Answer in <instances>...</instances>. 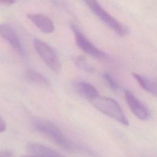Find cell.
Masks as SVG:
<instances>
[{
	"instance_id": "obj_1",
	"label": "cell",
	"mask_w": 157,
	"mask_h": 157,
	"mask_svg": "<svg viewBox=\"0 0 157 157\" xmlns=\"http://www.w3.org/2000/svg\"><path fill=\"white\" fill-rule=\"evenodd\" d=\"M32 124L34 129L61 148L72 153L80 151L78 145L66 136L54 123L42 118H34Z\"/></svg>"
},
{
	"instance_id": "obj_2",
	"label": "cell",
	"mask_w": 157,
	"mask_h": 157,
	"mask_svg": "<svg viewBox=\"0 0 157 157\" xmlns=\"http://www.w3.org/2000/svg\"><path fill=\"white\" fill-rule=\"evenodd\" d=\"M92 105L99 111L117 121L128 125L129 121L119 104L113 99L98 95L90 99Z\"/></svg>"
},
{
	"instance_id": "obj_3",
	"label": "cell",
	"mask_w": 157,
	"mask_h": 157,
	"mask_svg": "<svg viewBox=\"0 0 157 157\" xmlns=\"http://www.w3.org/2000/svg\"><path fill=\"white\" fill-rule=\"evenodd\" d=\"M90 10L107 26L113 30L119 36H124L128 34V29L109 13L97 1L87 0L85 1Z\"/></svg>"
},
{
	"instance_id": "obj_4",
	"label": "cell",
	"mask_w": 157,
	"mask_h": 157,
	"mask_svg": "<svg viewBox=\"0 0 157 157\" xmlns=\"http://www.w3.org/2000/svg\"><path fill=\"white\" fill-rule=\"evenodd\" d=\"M70 27L74 34L75 43L78 48L88 55L98 59L102 61L109 60V56L91 42L77 25L71 24Z\"/></svg>"
},
{
	"instance_id": "obj_5",
	"label": "cell",
	"mask_w": 157,
	"mask_h": 157,
	"mask_svg": "<svg viewBox=\"0 0 157 157\" xmlns=\"http://www.w3.org/2000/svg\"><path fill=\"white\" fill-rule=\"evenodd\" d=\"M33 45L36 51L45 64L53 72L59 73L61 69V63L53 48L39 39H34Z\"/></svg>"
},
{
	"instance_id": "obj_6",
	"label": "cell",
	"mask_w": 157,
	"mask_h": 157,
	"mask_svg": "<svg viewBox=\"0 0 157 157\" xmlns=\"http://www.w3.org/2000/svg\"><path fill=\"white\" fill-rule=\"evenodd\" d=\"M126 102L132 113L141 120H147L150 117L148 108L132 93L126 91L124 93Z\"/></svg>"
},
{
	"instance_id": "obj_7",
	"label": "cell",
	"mask_w": 157,
	"mask_h": 157,
	"mask_svg": "<svg viewBox=\"0 0 157 157\" xmlns=\"http://www.w3.org/2000/svg\"><path fill=\"white\" fill-rule=\"evenodd\" d=\"M0 36L6 40L17 52L21 55H25L20 39L13 28L6 23L0 24Z\"/></svg>"
},
{
	"instance_id": "obj_8",
	"label": "cell",
	"mask_w": 157,
	"mask_h": 157,
	"mask_svg": "<svg viewBox=\"0 0 157 157\" xmlns=\"http://www.w3.org/2000/svg\"><path fill=\"white\" fill-rule=\"evenodd\" d=\"M28 18L30 21L42 33L46 34L52 33L55 26L53 21L47 16L42 13H28Z\"/></svg>"
},
{
	"instance_id": "obj_9",
	"label": "cell",
	"mask_w": 157,
	"mask_h": 157,
	"mask_svg": "<svg viewBox=\"0 0 157 157\" xmlns=\"http://www.w3.org/2000/svg\"><path fill=\"white\" fill-rule=\"evenodd\" d=\"M29 155L35 157H64L54 150L39 144H29L26 147Z\"/></svg>"
},
{
	"instance_id": "obj_10",
	"label": "cell",
	"mask_w": 157,
	"mask_h": 157,
	"mask_svg": "<svg viewBox=\"0 0 157 157\" xmlns=\"http://www.w3.org/2000/svg\"><path fill=\"white\" fill-rule=\"evenodd\" d=\"M74 87L75 91L79 95L89 100L99 95L96 88L91 84L86 82H77L74 83Z\"/></svg>"
},
{
	"instance_id": "obj_11",
	"label": "cell",
	"mask_w": 157,
	"mask_h": 157,
	"mask_svg": "<svg viewBox=\"0 0 157 157\" xmlns=\"http://www.w3.org/2000/svg\"><path fill=\"white\" fill-rule=\"evenodd\" d=\"M132 75L142 88L149 92L150 93L156 96V85L155 82L137 73H132Z\"/></svg>"
},
{
	"instance_id": "obj_12",
	"label": "cell",
	"mask_w": 157,
	"mask_h": 157,
	"mask_svg": "<svg viewBox=\"0 0 157 157\" xmlns=\"http://www.w3.org/2000/svg\"><path fill=\"white\" fill-rule=\"evenodd\" d=\"M25 75L26 78L32 83L45 86H48L50 85L47 78L35 70L28 69L26 71Z\"/></svg>"
},
{
	"instance_id": "obj_13",
	"label": "cell",
	"mask_w": 157,
	"mask_h": 157,
	"mask_svg": "<svg viewBox=\"0 0 157 157\" xmlns=\"http://www.w3.org/2000/svg\"><path fill=\"white\" fill-rule=\"evenodd\" d=\"M74 62L75 64L80 69L87 72H93V67L82 56L75 57L74 58Z\"/></svg>"
},
{
	"instance_id": "obj_14",
	"label": "cell",
	"mask_w": 157,
	"mask_h": 157,
	"mask_svg": "<svg viewBox=\"0 0 157 157\" xmlns=\"http://www.w3.org/2000/svg\"><path fill=\"white\" fill-rule=\"evenodd\" d=\"M102 77L112 90L117 91L119 89V86L117 82L110 74L108 72H104L102 74Z\"/></svg>"
},
{
	"instance_id": "obj_15",
	"label": "cell",
	"mask_w": 157,
	"mask_h": 157,
	"mask_svg": "<svg viewBox=\"0 0 157 157\" xmlns=\"http://www.w3.org/2000/svg\"><path fill=\"white\" fill-rule=\"evenodd\" d=\"M6 129V124L4 120L1 117H0V132H3Z\"/></svg>"
}]
</instances>
